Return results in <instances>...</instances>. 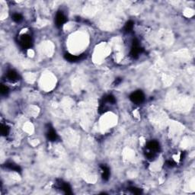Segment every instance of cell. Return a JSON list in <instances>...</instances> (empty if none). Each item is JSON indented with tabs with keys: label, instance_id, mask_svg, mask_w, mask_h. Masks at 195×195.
I'll return each mask as SVG.
<instances>
[{
	"label": "cell",
	"instance_id": "6da1fadb",
	"mask_svg": "<svg viewBox=\"0 0 195 195\" xmlns=\"http://www.w3.org/2000/svg\"><path fill=\"white\" fill-rule=\"evenodd\" d=\"M142 49L140 47V44H139L137 40H134L133 43H132L130 53V55L131 57H133V59L137 58L140 53H142Z\"/></svg>",
	"mask_w": 195,
	"mask_h": 195
},
{
	"label": "cell",
	"instance_id": "7a4b0ae2",
	"mask_svg": "<svg viewBox=\"0 0 195 195\" xmlns=\"http://www.w3.org/2000/svg\"><path fill=\"white\" fill-rule=\"evenodd\" d=\"M19 44H20V45H21V47L22 48H30L32 46V39H31V37L30 35L24 34V35L20 36Z\"/></svg>",
	"mask_w": 195,
	"mask_h": 195
},
{
	"label": "cell",
	"instance_id": "3957f363",
	"mask_svg": "<svg viewBox=\"0 0 195 195\" xmlns=\"http://www.w3.org/2000/svg\"><path fill=\"white\" fill-rule=\"evenodd\" d=\"M130 99L135 104H141L142 101H144L145 96L144 94L141 91H136V92H133L130 96Z\"/></svg>",
	"mask_w": 195,
	"mask_h": 195
},
{
	"label": "cell",
	"instance_id": "277c9868",
	"mask_svg": "<svg viewBox=\"0 0 195 195\" xmlns=\"http://www.w3.org/2000/svg\"><path fill=\"white\" fill-rule=\"evenodd\" d=\"M55 22L56 25L57 26L58 28H61L67 22V17L65 16V15L62 12H58L56 15Z\"/></svg>",
	"mask_w": 195,
	"mask_h": 195
},
{
	"label": "cell",
	"instance_id": "5b68a950",
	"mask_svg": "<svg viewBox=\"0 0 195 195\" xmlns=\"http://www.w3.org/2000/svg\"><path fill=\"white\" fill-rule=\"evenodd\" d=\"M159 148H160L159 147V143L157 141H155V140H152V141L149 142L146 144V149L149 151H151L152 152H155V153L159 150Z\"/></svg>",
	"mask_w": 195,
	"mask_h": 195
},
{
	"label": "cell",
	"instance_id": "8992f818",
	"mask_svg": "<svg viewBox=\"0 0 195 195\" xmlns=\"http://www.w3.org/2000/svg\"><path fill=\"white\" fill-rule=\"evenodd\" d=\"M64 57H65V59H66L67 61H69V62L75 63V62H78V61H79V60H83V58H84V57H83V55L75 56V55H73V54H70V53H67L64 55Z\"/></svg>",
	"mask_w": 195,
	"mask_h": 195
},
{
	"label": "cell",
	"instance_id": "52a82bcc",
	"mask_svg": "<svg viewBox=\"0 0 195 195\" xmlns=\"http://www.w3.org/2000/svg\"><path fill=\"white\" fill-rule=\"evenodd\" d=\"M47 140L51 141V142H54L57 140L58 136L56 133V131L53 129V127L48 129V130L47 132Z\"/></svg>",
	"mask_w": 195,
	"mask_h": 195
},
{
	"label": "cell",
	"instance_id": "ba28073f",
	"mask_svg": "<svg viewBox=\"0 0 195 195\" xmlns=\"http://www.w3.org/2000/svg\"><path fill=\"white\" fill-rule=\"evenodd\" d=\"M100 167H101V172H102V174H101L102 178L104 181H108L109 179V177H110V169H109V168L104 165H101Z\"/></svg>",
	"mask_w": 195,
	"mask_h": 195
},
{
	"label": "cell",
	"instance_id": "9c48e42d",
	"mask_svg": "<svg viewBox=\"0 0 195 195\" xmlns=\"http://www.w3.org/2000/svg\"><path fill=\"white\" fill-rule=\"evenodd\" d=\"M59 187L63 191H64L65 194H72V189L71 187L69 186V184L65 183V182H60L59 183Z\"/></svg>",
	"mask_w": 195,
	"mask_h": 195
},
{
	"label": "cell",
	"instance_id": "30bf717a",
	"mask_svg": "<svg viewBox=\"0 0 195 195\" xmlns=\"http://www.w3.org/2000/svg\"><path fill=\"white\" fill-rule=\"evenodd\" d=\"M7 78L9 79V80L12 81V82H16L19 80V74L17 73V72L15 70H9L7 73Z\"/></svg>",
	"mask_w": 195,
	"mask_h": 195
},
{
	"label": "cell",
	"instance_id": "8fae6325",
	"mask_svg": "<svg viewBox=\"0 0 195 195\" xmlns=\"http://www.w3.org/2000/svg\"><path fill=\"white\" fill-rule=\"evenodd\" d=\"M5 168H7L9 169L12 170V171H15V172H21V168L19 167L18 165H15L14 163H7L5 164Z\"/></svg>",
	"mask_w": 195,
	"mask_h": 195
},
{
	"label": "cell",
	"instance_id": "7c38bea8",
	"mask_svg": "<svg viewBox=\"0 0 195 195\" xmlns=\"http://www.w3.org/2000/svg\"><path fill=\"white\" fill-rule=\"evenodd\" d=\"M133 25H134V23H133V21H129L128 22H126L125 26H124V31L126 33L131 32L133 29Z\"/></svg>",
	"mask_w": 195,
	"mask_h": 195
},
{
	"label": "cell",
	"instance_id": "4fadbf2b",
	"mask_svg": "<svg viewBox=\"0 0 195 195\" xmlns=\"http://www.w3.org/2000/svg\"><path fill=\"white\" fill-rule=\"evenodd\" d=\"M104 102H108V103H110L111 104H114L116 102V99H115L114 97L113 96V95H107L106 97H104Z\"/></svg>",
	"mask_w": 195,
	"mask_h": 195
},
{
	"label": "cell",
	"instance_id": "5bb4252c",
	"mask_svg": "<svg viewBox=\"0 0 195 195\" xmlns=\"http://www.w3.org/2000/svg\"><path fill=\"white\" fill-rule=\"evenodd\" d=\"M1 133L4 136H6L9 135V126H7L6 125L2 124V126H1Z\"/></svg>",
	"mask_w": 195,
	"mask_h": 195
},
{
	"label": "cell",
	"instance_id": "9a60e30c",
	"mask_svg": "<svg viewBox=\"0 0 195 195\" xmlns=\"http://www.w3.org/2000/svg\"><path fill=\"white\" fill-rule=\"evenodd\" d=\"M12 19H13V21H14L17 22V23H19V22H20V21H22V19H23V17H22V15H21V14H19V13H15V14H14L13 15H12Z\"/></svg>",
	"mask_w": 195,
	"mask_h": 195
},
{
	"label": "cell",
	"instance_id": "2e32d148",
	"mask_svg": "<svg viewBox=\"0 0 195 195\" xmlns=\"http://www.w3.org/2000/svg\"><path fill=\"white\" fill-rule=\"evenodd\" d=\"M0 91H1L2 95H6L9 92V88L5 85H1Z\"/></svg>",
	"mask_w": 195,
	"mask_h": 195
},
{
	"label": "cell",
	"instance_id": "e0dca14e",
	"mask_svg": "<svg viewBox=\"0 0 195 195\" xmlns=\"http://www.w3.org/2000/svg\"><path fill=\"white\" fill-rule=\"evenodd\" d=\"M130 190L133 194H140L142 193V190H141V189L137 188H133H133H130Z\"/></svg>",
	"mask_w": 195,
	"mask_h": 195
},
{
	"label": "cell",
	"instance_id": "ac0fdd59",
	"mask_svg": "<svg viewBox=\"0 0 195 195\" xmlns=\"http://www.w3.org/2000/svg\"><path fill=\"white\" fill-rule=\"evenodd\" d=\"M166 166H168V168L174 167V166H175V162L171 160L167 161V162H166Z\"/></svg>",
	"mask_w": 195,
	"mask_h": 195
},
{
	"label": "cell",
	"instance_id": "d6986e66",
	"mask_svg": "<svg viewBox=\"0 0 195 195\" xmlns=\"http://www.w3.org/2000/svg\"><path fill=\"white\" fill-rule=\"evenodd\" d=\"M121 81H122L121 79H120V78L117 79H116V80H115L114 84H115V85H118V84H120V83H121Z\"/></svg>",
	"mask_w": 195,
	"mask_h": 195
},
{
	"label": "cell",
	"instance_id": "ffe728a7",
	"mask_svg": "<svg viewBox=\"0 0 195 195\" xmlns=\"http://www.w3.org/2000/svg\"><path fill=\"white\" fill-rule=\"evenodd\" d=\"M184 157H185V152H182L181 154L180 159H181V160H184Z\"/></svg>",
	"mask_w": 195,
	"mask_h": 195
}]
</instances>
